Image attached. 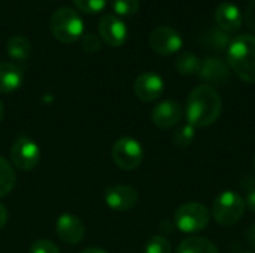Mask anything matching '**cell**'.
<instances>
[{
  "label": "cell",
  "instance_id": "1",
  "mask_svg": "<svg viewBox=\"0 0 255 253\" xmlns=\"http://www.w3.org/2000/svg\"><path fill=\"white\" fill-rule=\"evenodd\" d=\"M223 100L217 89L211 85L196 86L185 106V118L188 124L194 128H205L212 125L221 115Z\"/></svg>",
  "mask_w": 255,
  "mask_h": 253
},
{
  "label": "cell",
  "instance_id": "2",
  "mask_svg": "<svg viewBox=\"0 0 255 253\" xmlns=\"http://www.w3.org/2000/svg\"><path fill=\"white\" fill-rule=\"evenodd\" d=\"M227 60L244 82L255 84V36H236L227 48Z\"/></svg>",
  "mask_w": 255,
  "mask_h": 253
},
{
  "label": "cell",
  "instance_id": "3",
  "mask_svg": "<svg viewBox=\"0 0 255 253\" xmlns=\"http://www.w3.org/2000/svg\"><path fill=\"white\" fill-rule=\"evenodd\" d=\"M49 30L58 42L73 43L84 36L85 24L75 9L61 6L51 15Z\"/></svg>",
  "mask_w": 255,
  "mask_h": 253
},
{
  "label": "cell",
  "instance_id": "4",
  "mask_svg": "<svg viewBox=\"0 0 255 253\" xmlns=\"http://www.w3.org/2000/svg\"><path fill=\"white\" fill-rule=\"evenodd\" d=\"M245 209V198H242L238 192L224 191L214 200L211 216L218 225L232 227L242 219Z\"/></svg>",
  "mask_w": 255,
  "mask_h": 253
},
{
  "label": "cell",
  "instance_id": "5",
  "mask_svg": "<svg viewBox=\"0 0 255 253\" xmlns=\"http://www.w3.org/2000/svg\"><path fill=\"white\" fill-rule=\"evenodd\" d=\"M175 227L185 234H196L203 231L211 219V213L205 204L191 201L185 203L175 212Z\"/></svg>",
  "mask_w": 255,
  "mask_h": 253
},
{
  "label": "cell",
  "instance_id": "6",
  "mask_svg": "<svg viewBox=\"0 0 255 253\" xmlns=\"http://www.w3.org/2000/svg\"><path fill=\"white\" fill-rule=\"evenodd\" d=\"M112 160L123 170H134L143 161V148L133 137H121L112 146Z\"/></svg>",
  "mask_w": 255,
  "mask_h": 253
},
{
  "label": "cell",
  "instance_id": "7",
  "mask_svg": "<svg viewBox=\"0 0 255 253\" xmlns=\"http://www.w3.org/2000/svg\"><path fill=\"white\" fill-rule=\"evenodd\" d=\"M10 158L19 170L30 171L36 169L40 161V149L30 137L19 136L10 148Z\"/></svg>",
  "mask_w": 255,
  "mask_h": 253
},
{
  "label": "cell",
  "instance_id": "8",
  "mask_svg": "<svg viewBox=\"0 0 255 253\" xmlns=\"http://www.w3.org/2000/svg\"><path fill=\"white\" fill-rule=\"evenodd\" d=\"M149 46L160 55H172L182 48V37L173 27L161 25L151 31Z\"/></svg>",
  "mask_w": 255,
  "mask_h": 253
},
{
  "label": "cell",
  "instance_id": "9",
  "mask_svg": "<svg viewBox=\"0 0 255 253\" xmlns=\"http://www.w3.org/2000/svg\"><path fill=\"white\" fill-rule=\"evenodd\" d=\"M99 33L105 43L109 46H121L126 43L128 37V28L127 24L117 15H105L99 21Z\"/></svg>",
  "mask_w": 255,
  "mask_h": 253
},
{
  "label": "cell",
  "instance_id": "10",
  "mask_svg": "<svg viewBox=\"0 0 255 253\" xmlns=\"http://www.w3.org/2000/svg\"><path fill=\"white\" fill-rule=\"evenodd\" d=\"M133 89L139 100L145 103L155 101L164 92V81L160 75L154 72H146L136 78Z\"/></svg>",
  "mask_w": 255,
  "mask_h": 253
},
{
  "label": "cell",
  "instance_id": "11",
  "mask_svg": "<svg viewBox=\"0 0 255 253\" xmlns=\"http://www.w3.org/2000/svg\"><path fill=\"white\" fill-rule=\"evenodd\" d=\"M137 201H139V194L131 186L118 185V186H111L105 191L106 206L117 212H128L136 207Z\"/></svg>",
  "mask_w": 255,
  "mask_h": 253
},
{
  "label": "cell",
  "instance_id": "12",
  "mask_svg": "<svg viewBox=\"0 0 255 253\" xmlns=\"http://www.w3.org/2000/svg\"><path fill=\"white\" fill-rule=\"evenodd\" d=\"M182 115H184L182 106L178 101L164 100L152 109L151 119L155 127H158L161 130H169L181 122Z\"/></svg>",
  "mask_w": 255,
  "mask_h": 253
},
{
  "label": "cell",
  "instance_id": "13",
  "mask_svg": "<svg viewBox=\"0 0 255 253\" xmlns=\"http://www.w3.org/2000/svg\"><path fill=\"white\" fill-rule=\"evenodd\" d=\"M55 231L64 243L76 245L85 236V225L78 216L72 213H63L55 222Z\"/></svg>",
  "mask_w": 255,
  "mask_h": 253
},
{
  "label": "cell",
  "instance_id": "14",
  "mask_svg": "<svg viewBox=\"0 0 255 253\" xmlns=\"http://www.w3.org/2000/svg\"><path fill=\"white\" fill-rule=\"evenodd\" d=\"M199 76L208 85H224L230 79V66L221 58L209 57L202 61Z\"/></svg>",
  "mask_w": 255,
  "mask_h": 253
},
{
  "label": "cell",
  "instance_id": "15",
  "mask_svg": "<svg viewBox=\"0 0 255 253\" xmlns=\"http://www.w3.org/2000/svg\"><path fill=\"white\" fill-rule=\"evenodd\" d=\"M215 19H217L218 27L221 30H224L226 33H236L242 27L244 15L236 4H233L230 1H224L221 4H218V7H217Z\"/></svg>",
  "mask_w": 255,
  "mask_h": 253
},
{
  "label": "cell",
  "instance_id": "16",
  "mask_svg": "<svg viewBox=\"0 0 255 253\" xmlns=\"http://www.w3.org/2000/svg\"><path fill=\"white\" fill-rule=\"evenodd\" d=\"M24 81V72L19 66L7 61H0V94L16 91Z\"/></svg>",
  "mask_w": 255,
  "mask_h": 253
},
{
  "label": "cell",
  "instance_id": "17",
  "mask_svg": "<svg viewBox=\"0 0 255 253\" xmlns=\"http://www.w3.org/2000/svg\"><path fill=\"white\" fill-rule=\"evenodd\" d=\"M199 42L203 48H208L211 51H223L229 48L232 39L229 33H226L218 27V28H209L202 31V34L199 36Z\"/></svg>",
  "mask_w": 255,
  "mask_h": 253
},
{
  "label": "cell",
  "instance_id": "18",
  "mask_svg": "<svg viewBox=\"0 0 255 253\" xmlns=\"http://www.w3.org/2000/svg\"><path fill=\"white\" fill-rule=\"evenodd\" d=\"M7 55L15 61H25L31 55V43L24 36H12L6 43Z\"/></svg>",
  "mask_w": 255,
  "mask_h": 253
},
{
  "label": "cell",
  "instance_id": "19",
  "mask_svg": "<svg viewBox=\"0 0 255 253\" xmlns=\"http://www.w3.org/2000/svg\"><path fill=\"white\" fill-rule=\"evenodd\" d=\"M178 253H220L218 248L205 237H188L178 246Z\"/></svg>",
  "mask_w": 255,
  "mask_h": 253
},
{
  "label": "cell",
  "instance_id": "20",
  "mask_svg": "<svg viewBox=\"0 0 255 253\" xmlns=\"http://www.w3.org/2000/svg\"><path fill=\"white\" fill-rule=\"evenodd\" d=\"M175 67L181 75L191 76V75H197L200 72L202 61L193 52H182L181 55H178V58L175 61Z\"/></svg>",
  "mask_w": 255,
  "mask_h": 253
},
{
  "label": "cell",
  "instance_id": "21",
  "mask_svg": "<svg viewBox=\"0 0 255 253\" xmlns=\"http://www.w3.org/2000/svg\"><path fill=\"white\" fill-rule=\"evenodd\" d=\"M15 171L12 166L0 157V198L12 192L15 186Z\"/></svg>",
  "mask_w": 255,
  "mask_h": 253
},
{
  "label": "cell",
  "instance_id": "22",
  "mask_svg": "<svg viewBox=\"0 0 255 253\" xmlns=\"http://www.w3.org/2000/svg\"><path fill=\"white\" fill-rule=\"evenodd\" d=\"M194 131H196V128L191 127L190 124H185V125L179 127V128L173 133V136H172L173 145H175L176 148H188V146L193 143L194 137H196V133H194Z\"/></svg>",
  "mask_w": 255,
  "mask_h": 253
},
{
  "label": "cell",
  "instance_id": "23",
  "mask_svg": "<svg viewBox=\"0 0 255 253\" xmlns=\"http://www.w3.org/2000/svg\"><path fill=\"white\" fill-rule=\"evenodd\" d=\"M112 7L117 16H130L139 10V0H114Z\"/></svg>",
  "mask_w": 255,
  "mask_h": 253
},
{
  "label": "cell",
  "instance_id": "24",
  "mask_svg": "<svg viewBox=\"0 0 255 253\" xmlns=\"http://www.w3.org/2000/svg\"><path fill=\"white\" fill-rule=\"evenodd\" d=\"M145 253H172V245L166 237L154 236L148 240Z\"/></svg>",
  "mask_w": 255,
  "mask_h": 253
},
{
  "label": "cell",
  "instance_id": "25",
  "mask_svg": "<svg viewBox=\"0 0 255 253\" xmlns=\"http://www.w3.org/2000/svg\"><path fill=\"white\" fill-rule=\"evenodd\" d=\"M85 13H99L106 7L108 0H72Z\"/></svg>",
  "mask_w": 255,
  "mask_h": 253
},
{
  "label": "cell",
  "instance_id": "26",
  "mask_svg": "<svg viewBox=\"0 0 255 253\" xmlns=\"http://www.w3.org/2000/svg\"><path fill=\"white\" fill-rule=\"evenodd\" d=\"M81 46L85 52H97L102 48V40L99 36H96L94 33H87L81 37Z\"/></svg>",
  "mask_w": 255,
  "mask_h": 253
},
{
  "label": "cell",
  "instance_id": "27",
  "mask_svg": "<svg viewBox=\"0 0 255 253\" xmlns=\"http://www.w3.org/2000/svg\"><path fill=\"white\" fill-rule=\"evenodd\" d=\"M30 253H60L58 252V248L49 242V240H45V239H40L37 242H34L31 245V249Z\"/></svg>",
  "mask_w": 255,
  "mask_h": 253
},
{
  "label": "cell",
  "instance_id": "28",
  "mask_svg": "<svg viewBox=\"0 0 255 253\" xmlns=\"http://www.w3.org/2000/svg\"><path fill=\"white\" fill-rule=\"evenodd\" d=\"M244 19H245L247 25L255 33V0H251L248 3V6L245 7Z\"/></svg>",
  "mask_w": 255,
  "mask_h": 253
},
{
  "label": "cell",
  "instance_id": "29",
  "mask_svg": "<svg viewBox=\"0 0 255 253\" xmlns=\"http://www.w3.org/2000/svg\"><path fill=\"white\" fill-rule=\"evenodd\" d=\"M241 188L245 189L247 192L255 189V176H251V174H247L242 180H241Z\"/></svg>",
  "mask_w": 255,
  "mask_h": 253
},
{
  "label": "cell",
  "instance_id": "30",
  "mask_svg": "<svg viewBox=\"0 0 255 253\" xmlns=\"http://www.w3.org/2000/svg\"><path fill=\"white\" fill-rule=\"evenodd\" d=\"M245 206L255 213V189L250 191L245 197Z\"/></svg>",
  "mask_w": 255,
  "mask_h": 253
},
{
  "label": "cell",
  "instance_id": "31",
  "mask_svg": "<svg viewBox=\"0 0 255 253\" xmlns=\"http://www.w3.org/2000/svg\"><path fill=\"white\" fill-rule=\"evenodd\" d=\"M245 237H247V242L250 243V246L255 249V224L254 225H251V227L247 230V233H245Z\"/></svg>",
  "mask_w": 255,
  "mask_h": 253
},
{
  "label": "cell",
  "instance_id": "32",
  "mask_svg": "<svg viewBox=\"0 0 255 253\" xmlns=\"http://www.w3.org/2000/svg\"><path fill=\"white\" fill-rule=\"evenodd\" d=\"M6 221H7V210L4 209L3 204H0V230L4 227Z\"/></svg>",
  "mask_w": 255,
  "mask_h": 253
},
{
  "label": "cell",
  "instance_id": "33",
  "mask_svg": "<svg viewBox=\"0 0 255 253\" xmlns=\"http://www.w3.org/2000/svg\"><path fill=\"white\" fill-rule=\"evenodd\" d=\"M81 253H106L105 251L99 249V248H88V249H84Z\"/></svg>",
  "mask_w": 255,
  "mask_h": 253
},
{
  "label": "cell",
  "instance_id": "34",
  "mask_svg": "<svg viewBox=\"0 0 255 253\" xmlns=\"http://www.w3.org/2000/svg\"><path fill=\"white\" fill-rule=\"evenodd\" d=\"M3 116H4V107H3V103L0 101V122L3 121Z\"/></svg>",
  "mask_w": 255,
  "mask_h": 253
},
{
  "label": "cell",
  "instance_id": "35",
  "mask_svg": "<svg viewBox=\"0 0 255 253\" xmlns=\"http://www.w3.org/2000/svg\"><path fill=\"white\" fill-rule=\"evenodd\" d=\"M254 169H255V157H254Z\"/></svg>",
  "mask_w": 255,
  "mask_h": 253
},
{
  "label": "cell",
  "instance_id": "36",
  "mask_svg": "<svg viewBox=\"0 0 255 253\" xmlns=\"http://www.w3.org/2000/svg\"><path fill=\"white\" fill-rule=\"evenodd\" d=\"M244 253H254V252H244Z\"/></svg>",
  "mask_w": 255,
  "mask_h": 253
}]
</instances>
